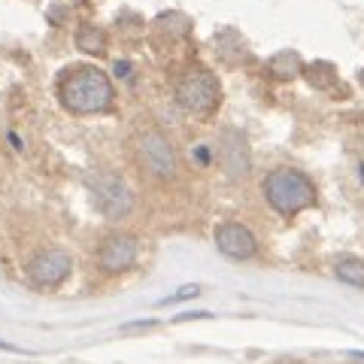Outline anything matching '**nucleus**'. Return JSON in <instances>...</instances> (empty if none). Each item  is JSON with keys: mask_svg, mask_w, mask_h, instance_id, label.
I'll return each instance as SVG.
<instances>
[{"mask_svg": "<svg viewBox=\"0 0 364 364\" xmlns=\"http://www.w3.org/2000/svg\"><path fill=\"white\" fill-rule=\"evenodd\" d=\"M58 100L70 116H97L112 109L116 88L104 70L91 64H76L58 76Z\"/></svg>", "mask_w": 364, "mask_h": 364, "instance_id": "f257e3e1", "label": "nucleus"}, {"mask_svg": "<svg viewBox=\"0 0 364 364\" xmlns=\"http://www.w3.org/2000/svg\"><path fill=\"white\" fill-rule=\"evenodd\" d=\"M261 191L273 210L279 215H298L304 210H310L316 203V186L313 179L301 173L294 167H277L270 170L261 182Z\"/></svg>", "mask_w": 364, "mask_h": 364, "instance_id": "f03ea898", "label": "nucleus"}, {"mask_svg": "<svg viewBox=\"0 0 364 364\" xmlns=\"http://www.w3.org/2000/svg\"><path fill=\"white\" fill-rule=\"evenodd\" d=\"M173 97H176V107L186 112L191 119H207L215 112L222 100V85L219 79H215L213 70L207 67H188L186 73L176 79V88H173Z\"/></svg>", "mask_w": 364, "mask_h": 364, "instance_id": "7ed1b4c3", "label": "nucleus"}, {"mask_svg": "<svg viewBox=\"0 0 364 364\" xmlns=\"http://www.w3.org/2000/svg\"><path fill=\"white\" fill-rule=\"evenodd\" d=\"M134 158H136V164H140L143 173L158 179V182H170L179 173V158H176L173 143H170L158 128H146V131L136 134Z\"/></svg>", "mask_w": 364, "mask_h": 364, "instance_id": "20e7f679", "label": "nucleus"}, {"mask_svg": "<svg viewBox=\"0 0 364 364\" xmlns=\"http://www.w3.org/2000/svg\"><path fill=\"white\" fill-rule=\"evenodd\" d=\"M85 186H88V195L95 200V207L104 213L107 219H124V215L131 213L134 195H131L128 182L119 173H112V170H95V173H88Z\"/></svg>", "mask_w": 364, "mask_h": 364, "instance_id": "39448f33", "label": "nucleus"}, {"mask_svg": "<svg viewBox=\"0 0 364 364\" xmlns=\"http://www.w3.org/2000/svg\"><path fill=\"white\" fill-rule=\"evenodd\" d=\"M70 270H73L70 252L52 246V249H40V252L28 261L25 277H28L31 286H37V289H55V286H61V282L70 277Z\"/></svg>", "mask_w": 364, "mask_h": 364, "instance_id": "423d86ee", "label": "nucleus"}, {"mask_svg": "<svg viewBox=\"0 0 364 364\" xmlns=\"http://www.w3.org/2000/svg\"><path fill=\"white\" fill-rule=\"evenodd\" d=\"M219 164L225 170L228 179H246L249 176V167H252V158H249V146H246V136L234 128H225L219 134Z\"/></svg>", "mask_w": 364, "mask_h": 364, "instance_id": "0eeeda50", "label": "nucleus"}, {"mask_svg": "<svg viewBox=\"0 0 364 364\" xmlns=\"http://www.w3.org/2000/svg\"><path fill=\"white\" fill-rule=\"evenodd\" d=\"M136 255H140L136 237H131V234H112L97 249V264H100V270H104V273H122V270H131L136 264Z\"/></svg>", "mask_w": 364, "mask_h": 364, "instance_id": "6e6552de", "label": "nucleus"}, {"mask_svg": "<svg viewBox=\"0 0 364 364\" xmlns=\"http://www.w3.org/2000/svg\"><path fill=\"white\" fill-rule=\"evenodd\" d=\"M215 246H219L222 255L234 258V261H246L258 252L255 234L240 222H222L215 228Z\"/></svg>", "mask_w": 364, "mask_h": 364, "instance_id": "1a4fd4ad", "label": "nucleus"}, {"mask_svg": "<svg viewBox=\"0 0 364 364\" xmlns=\"http://www.w3.org/2000/svg\"><path fill=\"white\" fill-rule=\"evenodd\" d=\"M267 73H270L273 79H294V76L304 73V61H301L298 52L282 49V52H277V55H273V58L267 61Z\"/></svg>", "mask_w": 364, "mask_h": 364, "instance_id": "9d476101", "label": "nucleus"}, {"mask_svg": "<svg viewBox=\"0 0 364 364\" xmlns=\"http://www.w3.org/2000/svg\"><path fill=\"white\" fill-rule=\"evenodd\" d=\"M334 273H337V279H343L349 282V286H355V289H364V261L361 258H340L337 264H334Z\"/></svg>", "mask_w": 364, "mask_h": 364, "instance_id": "9b49d317", "label": "nucleus"}, {"mask_svg": "<svg viewBox=\"0 0 364 364\" xmlns=\"http://www.w3.org/2000/svg\"><path fill=\"white\" fill-rule=\"evenodd\" d=\"M76 43H79V49L88 52V55H104L107 52V33L97 25H85L82 31H79Z\"/></svg>", "mask_w": 364, "mask_h": 364, "instance_id": "f8f14e48", "label": "nucleus"}, {"mask_svg": "<svg viewBox=\"0 0 364 364\" xmlns=\"http://www.w3.org/2000/svg\"><path fill=\"white\" fill-rule=\"evenodd\" d=\"M306 79H310V85H313V88L328 91V88L337 82V73H334V67H331V64H313L310 70H306Z\"/></svg>", "mask_w": 364, "mask_h": 364, "instance_id": "ddd939ff", "label": "nucleus"}, {"mask_svg": "<svg viewBox=\"0 0 364 364\" xmlns=\"http://www.w3.org/2000/svg\"><path fill=\"white\" fill-rule=\"evenodd\" d=\"M195 294H200V291H198V286H186V289H179L176 294H170V298H164L161 304L167 306V304H176V301H186V298H195Z\"/></svg>", "mask_w": 364, "mask_h": 364, "instance_id": "4468645a", "label": "nucleus"}]
</instances>
